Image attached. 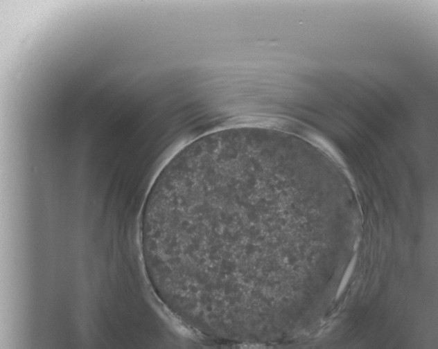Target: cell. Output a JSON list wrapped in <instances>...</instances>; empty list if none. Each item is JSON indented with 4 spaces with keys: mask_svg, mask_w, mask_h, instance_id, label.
Masks as SVG:
<instances>
[{
    "mask_svg": "<svg viewBox=\"0 0 438 349\" xmlns=\"http://www.w3.org/2000/svg\"><path fill=\"white\" fill-rule=\"evenodd\" d=\"M290 186L270 139L225 138L191 151L179 159L163 202L164 253L196 287L244 294L246 264L273 247L277 208Z\"/></svg>",
    "mask_w": 438,
    "mask_h": 349,
    "instance_id": "1",
    "label": "cell"
},
{
    "mask_svg": "<svg viewBox=\"0 0 438 349\" xmlns=\"http://www.w3.org/2000/svg\"><path fill=\"white\" fill-rule=\"evenodd\" d=\"M356 256H355L352 258V260H351V262H350V263H349V266H348V267L347 269V271H346V272H345V274H344V276L342 278V282L340 283V287L338 289V292L337 296H338L342 292L344 289L345 288V287H346V285H347V283H348V281H349V278L351 277V274H352V272L353 271L354 266H355V264H356Z\"/></svg>",
    "mask_w": 438,
    "mask_h": 349,
    "instance_id": "2",
    "label": "cell"
}]
</instances>
